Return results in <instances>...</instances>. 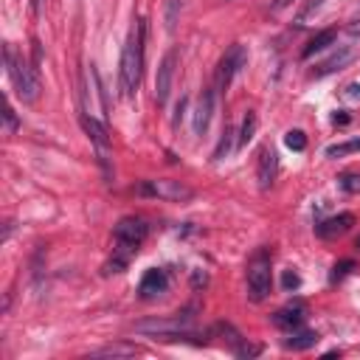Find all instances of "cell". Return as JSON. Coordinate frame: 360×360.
<instances>
[{
	"mask_svg": "<svg viewBox=\"0 0 360 360\" xmlns=\"http://www.w3.org/2000/svg\"><path fill=\"white\" fill-rule=\"evenodd\" d=\"M352 267H354V262H352V259H343V262H338V265L332 267V273H329V281L335 284V281H341V279H346Z\"/></svg>",
	"mask_w": 360,
	"mask_h": 360,
	"instance_id": "23",
	"label": "cell"
},
{
	"mask_svg": "<svg viewBox=\"0 0 360 360\" xmlns=\"http://www.w3.org/2000/svg\"><path fill=\"white\" fill-rule=\"evenodd\" d=\"M175 65H178V51H169L161 65H158V77H155V102L158 107H164L169 102V91H172V79H175Z\"/></svg>",
	"mask_w": 360,
	"mask_h": 360,
	"instance_id": "9",
	"label": "cell"
},
{
	"mask_svg": "<svg viewBox=\"0 0 360 360\" xmlns=\"http://www.w3.org/2000/svg\"><path fill=\"white\" fill-rule=\"evenodd\" d=\"M37 9H40V0H37Z\"/></svg>",
	"mask_w": 360,
	"mask_h": 360,
	"instance_id": "30",
	"label": "cell"
},
{
	"mask_svg": "<svg viewBox=\"0 0 360 360\" xmlns=\"http://www.w3.org/2000/svg\"><path fill=\"white\" fill-rule=\"evenodd\" d=\"M338 186L346 191V194H360V175L357 172H343L338 178Z\"/></svg>",
	"mask_w": 360,
	"mask_h": 360,
	"instance_id": "20",
	"label": "cell"
},
{
	"mask_svg": "<svg viewBox=\"0 0 360 360\" xmlns=\"http://www.w3.org/2000/svg\"><path fill=\"white\" fill-rule=\"evenodd\" d=\"M357 248H360V237H357Z\"/></svg>",
	"mask_w": 360,
	"mask_h": 360,
	"instance_id": "29",
	"label": "cell"
},
{
	"mask_svg": "<svg viewBox=\"0 0 360 360\" xmlns=\"http://www.w3.org/2000/svg\"><path fill=\"white\" fill-rule=\"evenodd\" d=\"M231 143H234V130H231V127H226V130H223V138H220V143H217V150H214V161L228 158Z\"/></svg>",
	"mask_w": 360,
	"mask_h": 360,
	"instance_id": "19",
	"label": "cell"
},
{
	"mask_svg": "<svg viewBox=\"0 0 360 360\" xmlns=\"http://www.w3.org/2000/svg\"><path fill=\"white\" fill-rule=\"evenodd\" d=\"M253 132H256V113H248L245 121H242V130H240V147H248Z\"/></svg>",
	"mask_w": 360,
	"mask_h": 360,
	"instance_id": "21",
	"label": "cell"
},
{
	"mask_svg": "<svg viewBox=\"0 0 360 360\" xmlns=\"http://www.w3.org/2000/svg\"><path fill=\"white\" fill-rule=\"evenodd\" d=\"M346 96H349V99H360V85H349V88H346Z\"/></svg>",
	"mask_w": 360,
	"mask_h": 360,
	"instance_id": "27",
	"label": "cell"
},
{
	"mask_svg": "<svg viewBox=\"0 0 360 360\" xmlns=\"http://www.w3.org/2000/svg\"><path fill=\"white\" fill-rule=\"evenodd\" d=\"M150 234V226L147 220L141 217H121L118 226L113 228V262L107 265V273H121L130 259H135L138 248L143 245Z\"/></svg>",
	"mask_w": 360,
	"mask_h": 360,
	"instance_id": "2",
	"label": "cell"
},
{
	"mask_svg": "<svg viewBox=\"0 0 360 360\" xmlns=\"http://www.w3.org/2000/svg\"><path fill=\"white\" fill-rule=\"evenodd\" d=\"M82 127H85L88 138L93 141V147L99 152V161L107 164V158H110V135H107V127L102 121H96L93 116H88V113L82 116Z\"/></svg>",
	"mask_w": 360,
	"mask_h": 360,
	"instance_id": "10",
	"label": "cell"
},
{
	"mask_svg": "<svg viewBox=\"0 0 360 360\" xmlns=\"http://www.w3.org/2000/svg\"><path fill=\"white\" fill-rule=\"evenodd\" d=\"M138 197H158V200H175V203H186L194 197V191L178 180H143L135 186Z\"/></svg>",
	"mask_w": 360,
	"mask_h": 360,
	"instance_id": "6",
	"label": "cell"
},
{
	"mask_svg": "<svg viewBox=\"0 0 360 360\" xmlns=\"http://www.w3.org/2000/svg\"><path fill=\"white\" fill-rule=\"evenodd\" d=\"M357 56V51H354V45H343L341 51H335L329 59H324L321 65H315V70H313V77L315 79H324V77H329V74H335V70H343L352 59Z\"/></svg>",
	"mask_w": 360,
	"mask_h": 360,
	"instance_id": "13",
	"label": "cell"
},
{
	"mask_svg": "<svg viewBox=\"0 0 360 360\" xmlns=\"http://www.w3.org/2000/svg\"><path fill=\"white\" fill-rule=\"evenodd\" d=\"M352 152H360V138H349V141L327 147V158H343V155H352Z\"/></svg>",
	"mask_w": 360,
	"mask_h": 360,
	"instance_id": "17",
	"label": "cell"
},
{
	"mask_svg": "<svg viewBox=\"0 0 360 360\" xmlns=\"http://www.w3.org/2000/svg\"><path fill=\"white\" fill-rule=\"evenodd\" d=\"M143 42H147V20L138 17L127 34L124 51H121V65H118V85L121 96H135L141 77H143Z\"/></svg>",
	"mask_w": 360,
	"mask_h": 360,
	"instance_id": "1",
	"label": "cell"
},
{
	"mask_svg": "<svg viewBox=\"0 0 360 360\" xmlns=\"http://www.w3.org/2000/svg\"><path fill=\"white\" fill-rule=\"evenodd\" d=\"M248 65V51L242 42H234L217 62V74H214V88L217 91H228V85L234 82V77Z\"/></svg>",
	"mask_w": 360,
	"mask_h": 360,
	"instance_id": "5",
	"label": "cell"
},
{
	"mask_svg": "<svg viewBox=\"0 0 360 360\" xmlns=\"http://www.w3.org/2000/svg\"><path fill=\"white\" fill-rule=\"evenodd\" d=\"M96 357H116V354H135V346H104V349H99V352H93Z\"/></svg>",
	"mask_w": 360,
	"mask_h": 360,
	"instance_id": "25",
	"label": "cell"
},
{
	"mask_svg": "<svg viewBox=\"0 0 360 360\" xmlns=\"http://www.w3.org/2000/svg\"><path fill=\"white\" fill-rule=\"evenodd\" d=\"M281 284H284V290H287V293H290V290H299V287H302V276H299L296 270H284Z\"/></svg>",
	"mask_w": 360,
	"mask_h": 360,
	"instance_id": "24",
	"label": "cell"
},
{
	"mask_svg": "<svg viewBox=\"0 0 360 360\" xmlns=\"http://www.w3.org/2000/svg\"><path fill=\"white\" fill-rule=\"evenodd\" d=\"M284 143H287V150H293V152H304L307 150V135L302 130H290L284 135Z\"/></svg>",
	"mask_w": 360,
	"mask_h": 360,
	"instance_id": "18",
	"label": "cell"
},
{
	"mask_svg": "<svg viewBox=\"0 0 360 360\" xmlns=\"http://www.w3.org/2000/svg\"><path fill=\"white\" fill-rule=\"evenodd\" d=\"M166 290H169V273L161 270V267H150L147 273H143L141 284H138V296H141L143 302H155V299H161Z\"/></svg>",
	"mask_w": 360,
	"mask_h": 360,
	"instance_id": "8",
	"label": "cell"
},
{
	"mask_svg": "<svg viewBox=\"0 0 360 360\" xmlns=\"http://www.w3.org/2000/svg\"><path fill=\"white\" fill-rule=\"evenodd\" d=\"M245 279H248V299L251 302H265L270 296V284H273V251L270 248H259L245 267Z\"/></svg>",
	"mask_w": 360,
	"mask_h": 360,
	"instance_id": "4",
	"label": "cell"
},
{
	"mask_svg": "<svg viewBox=\"0 0 360 360\" xmlns=\"http://www.w3.org/2000/svg\"><path fill=\"white\" fill-rule=\"evenodd\" d=\"M332 121H335L338 127H346V124H349V116H346V113H338V116H335Z\"/></svg>",
	"mask_w": 360,
	"mask_h": 360,
	"instance_id": "28",
	"label": "cell"
},
{
	"mask_svg": "<svg viewBox=\"0 0 360 360\" xmlns=\"http://www.w3.org/2000/svg\"><path fill=\"white\" fill-rule=\"evenodd\" d=\"M352 226H354V214L341 211V214H335V217L321 220V223L315 226V234H318L321 240H335V237H343Z\"/></svg>",
	"mask_w": 360,
	"mask_h": 360,
	"instance_id": "12",
	"label": "cell"
},
{
	"mask_svg": "<svg viewBox=\"0 0 360 360\" xmlns=\"http://www.w3.org/2000/svg\"><path fill=\"white\" fill-rule=\"evenodd\" d=\"M17 127H20V121H17V116H15V107L6 104V113H3V132H6V135H15Z\"/></svg>",
	"mask_w": 360,
	"mask_h": 360,
	"instance_id": "22",
	"label": "cell"
},
{
	"mask_svg": "<svg viewBox=\"0 0 360 360\" xmlns=\"http://www.w3.org/2000/svg\"><path fill=\"white\" fill-rule=\"evenodd\" d=\"M304 307L302 304H287V307H281L276 315H273V324L279 327V329H284V332H296V329H302L304 327Z\"/></svg>",
	"mask_w": 360,
	"mask_h": 360,
	"instance_id": "14",
	"label": "cell"
},
{
	"mask_svg": "<svg viewBox=\"0 0 360 360\" xmlns=\"http://www.w3.org/2000/svg\"><path fill=\"white\" fill-rule=\"evenodd\" d=\"M217 96H220V91L211 85V88H205V91L200 93V99H197L194 118H191V130H194V135H197V138H203V135L208 132L211 116H214V110H217Z\"/></svg>",
	"mask_w": 360,
	"mask_h": 360,
	"instance_id": "7",
	"label": "cell"
},
{
	"mask_svg": "<svg viewBox=\"0 0 360 360\" xmlns=\"http://www.w3.org/2000/svg\"><path fill=\"white\" fill-rule=\"evenodd\" d=\"M290 3H293V0H273V3H270V12H281V9H287Z\"/></svg>",
	"mask_w": 360,
	"mask_h": 360,
	"instance_id": "26",
	"label": "cell"
},
{
	"mask_svg": "<svg viewBox=\"0 0 360 360\" xmlns=\"http://www.w3.org/2000/svg\"><path fill=\"white\" fill-rule=\"evenodd\" d=\"M276 175H279V155H276V150L262 147V150H259V164H256V180H259V189H262V191H267V189L276 183Z\"/></svg>",
	"mask_w": 360,
	"mask_h": 360,
	"instance_id": "11",
	"label": "cell"
},
{
	"mask_svg": "<svg viewBox=\"0 0 360 360\" xmlns=\"http://www.w3.org/2000/svg\"><path fill=\"white\" fill-rule=\"evenodd\" d=\"M315 343H318V332H313V329H296V332H290V338L284 341V346L293 349V352L313 349Z\"/></svg>",
	"mask_w": 360,
	"mask_h": 360,
	"instance_id": "16",
	"label": "cell"
},
{
	"mask_svg": "<svg viewBox=\"0 0 360 360\" xmlns=\"http://www.w3.org/2000/svg\"><path fill=\"white\" fill-rule=\"evenodd\" d=\"M3 59H6V74H9V79H12V85H15V91H17V96H20L26 104L37 102V99H40L37 68H31L29 59H26L23 54H17L12 42L3 45Z\"/></svg>",
	"mask_w": 360,
	"mask_h": 360,
	"instance_id": "3",
	"label": "cell"
},
{
	"mask_svg": "<svg viewBox=\"0 0 360 360\" xmlns=\"http://www.w3.org/2000/svg\"><path fill=\"white\" fill-rule=\"evenodd\" d=\"M338 40V29H324V31H318L307 45H304V51H302V56L304 59H310L313 54H318V51H324V48H329L332 42Z\"/></svg>",
	"mask_w": 360,
	"mask_h": 360,
	"instance_id": "15",
	"label": "cell"
}]
</instances>
